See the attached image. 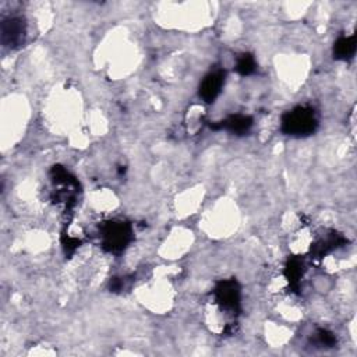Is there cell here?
I'll return each mask as SVG.
<instances>
[{"instance_id":"cell-1","label":"cell","mask_w":357,"mask_h":357,"mask_svg":"<svg viewBox=\"0 0 357 357\" xmlns=\"http://www.w3.org/2000/svg\"><path fill=\"white\" fill-rule=\"evenodd\" d=\"M318 127L315 112L307 106H297L282 116V131L291 137H305Z\"/></svg>"},{"instance_id":"cell-2","label":"cell","mask_w":357,"mask_h":357,"mask_svg":"<svg viewBox=\"0 0 357 357\" xmlns=\"http://www.w3.org/2000/svg\"><path fill=\"white\" fill-rule=\"evenodd\" d=\"M102 245L107 251H121L131 240V227L124 222H109L100 229Z\"/></svg>"},{"instance_id":"cell-3","label":"cell","mask_w":357,"mask_h":357,"mask_svg":"<svg viewBox=\"0 0 357 357\" xmlns=\"http://www.w3.org/2000/svg\"><path fill=\"white\" fill-rule=\"evenodd\" d=\"M215 303L219 305V308L227 312L237 311L240 305V287L234 280H223L220 282L215 290Z\"/></svg>"},{"instance_id":"cell-4","label":"cell","mask_w":357,"mask_h":357,"mask_svg":"<svg viewBox=\"0 0 357 357\" xmlns=\"http://www.w3.org/2000/svg\"><path fill=\"white\" fill-rule=\"evenodd\" d=\"M25 35L24 22L20 17H8L1 22V42L4 46L14 49L22 45Z\"/></svg>"},{"instance_id":"cell-5","label":"cell","mask_w":357,"mask_h":357,"mask_svg":"<svg viewBox=\"0 0 357 357\" xmlns=\"http://www.w3.org/2000/svg\"><path fill=\"white\" fill-rule=\"evenodd\" d=\"M225 78L226 74L223 70H213L206 74L199 84V96L208 103L213 102L225 85Z\"/></svg>"},{"instance_id":"cell-6","label":"cell","mask_w":357,"mask_h":357,"mask_svg":"<svg viewBox=\"0 0 357 357\" xmlns=\"http://www.w3.org/2000/svg\"><path fill=\"white\" fill-rule=\"evenodd\" d=\"M252 126V119L243 114L229 116L223 121H220L219 128H223L231 134H244L247 132Z\"/></svg>"},{"instance_id":"cell-7","label":"cell","mask_w":357,"mask_h":357,"mask_svg":"<svg viewBox=\"0 0 357 357\" xmlns=\"http://www.w3.org/2000/svg\"><path fill=\"white\" fill-rule=\"evenodd\" d=\"M356 52V39L354 35L342 36L336 40L333 46V54L339 60H349Z\"/></svg>"},{"instance_id":"cell-8","label":"cell","mask_w":357,"mask_h":357,"mask_svg":"<svg viewBox=\"0 0 357 357\" xmlns=\"http://www.w3.org/2000/svg\"><path fill=\"white\" fill-rule=\"evenodd\" d=\"M236 70L238 74L241 75H248L251 74L254 70H255V60L251 54L248 53H244L241 54L238 59H237V63H236Z\"/></svg>"}]
</instances>
